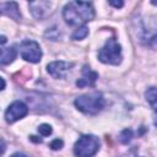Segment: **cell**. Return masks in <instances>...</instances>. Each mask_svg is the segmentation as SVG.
Listing matches in <instances>:
<instances>
[{
  "instance_id": "7",
  "label": "cell",
  "mask_w": 157,
  "mask_h": 157,
  "mask_svg": "<svg viewBox=\"0 0 157 157\" xmlns=\"http://www.w3.org/2000/svg\"><path fill=\"white\" fill-rule=\"evenodd\" d=\"M74 66L72 63L69 61H53L48 64L47 70L54 78H63L66 76V74L70 71V69Z\"/></svg>"
},
{
  "instance_id": "3",
  "label": "cell",
  "mask_w": 157,
  "mask_h": 157,
  "mask_svg": "<svg viewBox=\"0 0 157 157\" xmlns=\"http://www.w3.org/2000/svg\"><path fill=\"white\" fill-rule=\"evenodd\" d=\"M98 59L104 64L118 65L123 59L120 44L114 38H109L104 47L98 52Z\"/></svg>"
},
{
  "instance_id": "10",
  "label": "cell",
  "mask_w": 157,
  "mask_h": 157,
  "mask_svg": "<svg viewBox=\"0 0 157 157\" xmlns=\"http://www.w3.org/2000/svg\"><path fill=\"white\" fill-rule=\"evenodd\" d=\"M1 7V12L16 21H18L21 18V13H20V10H18V6L16 2H2L0 5Z\"/></svg>"
},
{
  "instance_id": "13",
  "label": "cell",
  "mask_w": 157,
  "mask_h": 157,
  "mask_svg": "<svg viewBox=\"0 0 157 157\" xmlns=\"http://www.w3.org/2000/svg\"><path fill=\"white\" fill-rule=\"evenodd\" d=\"M88 34V28L86 26H82V27H78L71 36V38L74 40H80V39H83Z\"/></svg>"
},
{
  "instance_id": "17",
  "label": "cell",
  "mask_w": 157,
  "mask_h": 157,
  "mask_svg": "<svg viewBox=\"0 0 157 157\" xmlns=\"http://www.w3.org/2000/svg\"><path fill=\"white\" fill-rule=\"evenodd\" d=\"M109 4H110V5H113V6H115V7H121V6L124 5V4H123V1H118V2H117V1H110Z\"/></svg>"
},
{
  "instance_id": "8",
  "label": "cell",
  "mask_w": 157,
  "mask_h": 157,
  "mask_svg": "<svg viewBox=\"0 0 157 157\" xmlns=\"http://www.w3.org/2000/svg\"><path fill=\"white\" fill-rule=\"evenodd\" d=\"M98 78V74L94 72L90 66L85 65L83 69H82V75L81 77L76 81V86L77 87H92L94 86L96 81Z\"/></svg>"
},
{
  "instance_id": "20",
  "label": "cell",
  "mask_w": 157,
  "mask_h": 157,
  "mask_svg": "<svg viewBox=\"0 0 157 157\" xmlns=\"http://www.w3.org/2000/svg\"><path fill=\"white\" fill-rule=\"evenodd\" d=\"M1 83H2V86H1V90H4L5 88V80L1 77Z\"/></svg>"
},
{
  "instance_id": "11",
  "label": "cell",
  "mask_w": 157,
  "mask_h": 157,
  "mask_svg": "<svg viewBox=\"0 0 157 157\" xmlns=\"http://www.w3.org/2000/svg\"><path fill=\"white\" fill-rule=\"evenodd\" d=\"M15 58H16V50L12 47H10V48H2L1 49V59H0L1 65H6V64L12 63Z\"/></svg>"
},
{
  "instance_id": "14",
  "label": "cell",
  "mask_w": 157,
  "mask_h": 157,
  "mask_svg": "<svg viewBox=\"0 0 157 157\" xmlns=\"http://www.w3.org/2000/svg\"><path fill=\"white\" fill-rule=\"evenodd\" d=\"M131 137H132V131H131L130 129H125V130L121 131V134H120V136H119V140H120L123 144H128V142L131 140Z\"/></svg>"
},
{
  "instance_id": "6",
  "label": "cell",
  "mask_w": 157,
  "mask_h": 157,
  "mask_svg": "<svg viewBox=\"0 0 157 157\" xmlns=\"http://www.w3.org/2000/svg\"><path fill=\"white\" fill-rule=\"evenodd\" d=\"M28 113V108L23 102L16 101L9 105V108L5 112V119L7 123H15L16 120L23 118Z\"/></svg>"
},
{
  "instance_id": "1",
  "label": "cell",
  "mask_w": 157,
  "mask_h": 157,
  "mask_svg": "<svg viewBox=\"0 0 157 157\" xmlns=\"http://www.w3.org/2000/svg\"><path fill=\"white\" fill-rule=\"evenodd\" d=\"M63 16L69 26H81L94 17V9L91 2L71 1L65 5Z\"/></svg>"
},
{
  "instance_id": "12",
  "label": "cell",
  "mask_w": 157,
  "mask_h": 157,
  "mask_svg": "<svg viewBox=\"0 0 157 157\" xmlns=\"http://www.w3.org/2000/svg\"><path fill=\"white\" fill-rule=\"evenodd\" d=\"M146 99L150 103V105L153 108V110L157 113V88L150 87L146 91Z\"/></svg>"
},
{
  "instance_id": "16",
  "label": "cell",
  "mask_w": 157,
  "mask_h": 157,
  "mask_svg": "<svg viewBox=\"0 0 157 157\" xmlns=\"http://www.w3.org/2000/svg\"><path fill=\"white\" fill-rule=\"evenodd\" d=\"M63 145H64V142H63V140H60V139H55V140H53L52 142H50V147L53 148V150H59V148H61L63 147Z\"/></svg>"
},
{
  "instance_id": "5",
  "label": "cell",
  "mask_w": 157,
  "mask_h": 157,
  "mask_svg": "<svg viewBox=\"0 0 157 157\" xmlns=\"http://www.w3.org/2000/svg\"><path fill=\"white\" fill-rule=\"evenodd\" d=\"M21 56L29 63H38L42 58V50L37 42L26 39L20 44Z\"/></svg>"
},
{
  "instance_id": "15",
  "label": "cell",
  "mask_w": 157,
  "mask_h": 157,
  "mask_svg": "<svg viewBox=\"0 0 157 157\" xmlns=\"http://www.w3.org/2000/svg\"><path fill=\"white\" fill-rule=\"evenodd\" d=\"M52 126L49 125V124H42V125H39V128H38V132L42 135V136H49L50 134H52Z\"/></svg>"
},
{
  "instance_id": "19",
  "label": "cell",
  "mask_w": 157,
  "mask_h": 157,
  "mask_svg": "<svg viewBox=\"0 0 157 157\" xmlns=\"http://www.w3.org/2000/svg\"><path fill=\"white\" fill-rule=\"evenodd\" d=\"M31 140L32 141H36V142H42V140L40 139H36V136H31Z\"/></svg>"
},
{
  "instance_id": "18",
  "label": "cell",
  "mask_w": 157,
  "mask_h": 157,
  "mask_svg": "<svg viewBox=\"0 0 157 157\" xmlns=\"http://www.w3.org/2000/svg\"><path fill=\"white\" fill-rule=\"evenodd\" d=\"M11 157H27L25 153H21V152H16L13 155H11Z\"/></svg>"
},
{
  "instance_id": "21",
  "label": "cell",
  "mask_w": 157,
  "mask_h": 157,
  "mask_svg": "<svg viewBox=\"0 0 157 157\" xmlns=\"http://www.w3.org/2000/svg\"><path fill=\"white\" fill-rule=\"evenodd\" d=\"M5 42H6V37H5V36H2V37H1V44H4Z\"/></svg>"
},
{
  "instance_id": "9",
  "label": "cell",
  "mask_w": 157,
  "mask_h": 157,
  "mask_svg": "<svg viewBox=\"0 0 157 157\" xmlns=\"http://www.w3.org/2000/svg\"><path fill=\"white\" fill-rule=\"evenodd\" d=\"M29 9H31V12L33 13L34 17L37 18H43L48 10L50 9V2L48 1H32L29 2Z\"/></svg>"
},
{
  "instance_id": "2",
  "label": "cell",
  "mask_w": 157,
  "mask_h": 157,
  "mask_svg": "<svg viewBox=\"0 0 157 157\" xmlns=\"http://www.w3.org/2000/svg\"><path fill=\"white\" fill-rule=\"evenodd\" d=\"M75 105L82 113L97 114L104 107V98L99 92H92L77 97L75 99Z\"/></svg>"
},
{
  "instance_id": "4",
  "label": "cell",
  "mask_w": 157,
  "mask_h": 157,
  "mask_svg": "<svg viewBox=\"0 0 157 157\" xmlns=\"http://www.w3.org/2000/svg\"><path fill=\"white\" fill-rule=\"evenodd\" d=\"M99 148V140L93 135H82L74 146L76 157H92Z\"/></svg>"
}]
</instances>
